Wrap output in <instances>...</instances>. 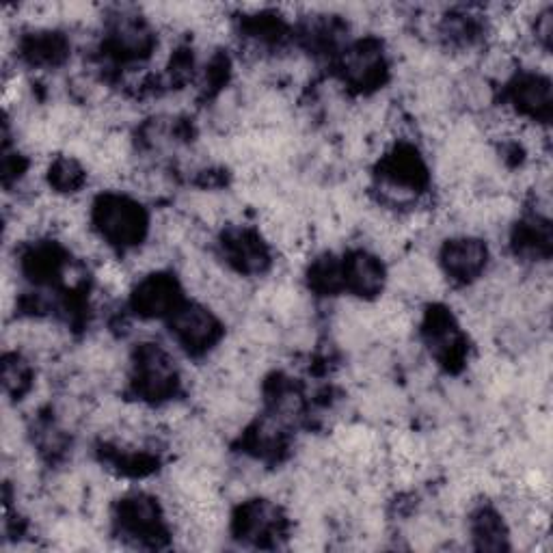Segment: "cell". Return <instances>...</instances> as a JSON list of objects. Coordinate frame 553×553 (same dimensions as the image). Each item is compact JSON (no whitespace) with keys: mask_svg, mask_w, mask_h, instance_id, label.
I'll use <instances>...</instances> for the list:
<instances>
[{"mask_svg":"<svg viewBox=\"0 0 553 553\" xmlns=\"http://www.w3.org/2000/svg\"><path fill=\"white\" fill-rule=\"evenodd\" d=\"M139 223V214L132 206L121 204V201H106L102 210V236L106 234L115 242H126L139 234Z\"/></svg>","mask_w":553,"mask_h":553,"instance_id":"1","label":"cell"}]
</instances>
